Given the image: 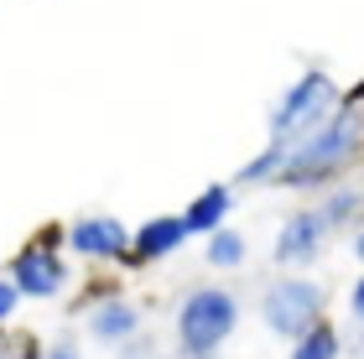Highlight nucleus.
Returning a JSON list of instances; mask_svg holds the SVG:
<instances>
[{
	"label": "nucleus",
	"mask_w": 364,
	"mask_h": 359,
	"mask_svg": "<svg viewBox=\"0 0 364 359\" xmlns=\"http://www.w3.org/2000/svg\"><path fill=\"white\" fill-rule=\"evenodd\" d=\"M364 151V105L338 100L333 115L318 130L296 136L287 146L266 141V151L250 156L235 172V188H291V193H323L338 183L343 167H354V156Z\"/></svg>",
	"instance_id": "1"
},
{
	"label": "nucleus",
	"mask_w": 364,
	"mask_h": 359,
	"mask_svg": "<svg viewBox=\"0 0 364 359\" xmlns=\"http://www.w3.org/2000/svg\"><path fill=\"white\" fill-rule=\"evenodd\" d=\"M240 318H245V302H240L235 286H219V282L193 286L188 297L177 302V318H172L177 359H219V349L235 338Z\"/></svg>",
	"instance_id": "2"
},
{
	"label": "nucleus",
	"mask_w": 364,
	"mask_h": 359,
	"mask_svg": "<svg viewBox=\"0 0 364 359\" xmlns=\"http://www.w3.org/2000/svg\"><path fill=\"white\" fill-rule=\"evenodd\" d=\"M260 323L281 338V344H291V338H302L318 318H328V291L323 282H312V276L302 271H281L276 282H266V291H260Z\"/></svg>",
	"instance_id": "3"
},
{
	"label": "nucleus",
	"mask_w": 364,
	"mask_h": 359,
	"mask_svg": "<svg viewBox=\"0 0 364 359\" xmlns=\"http://www.w3.org/2000/svg\"><path fill=\"white\" fill-rule=\"evenodd\" d=\"M333 105H338L333 78H328L323 68H307V73L276 100V109H271V141L287 146V141H296V136H307V130H318L328 115H333Z\"/></svg>",
	"instance_id": "4"
},
{
	"label": "nucleus",
	"mask_w": 364,
	"mask_h": 359,
	"mask_svg": "<svg viewBox=\"0 0 364 359\" xmlns=\"http://www.w3.org/2000/svg\"><path fill=\"white\" fill-rule=\"evenodd\" d=\"M6 276L16 282V291H21V297H31V302H53V297H63V291H68L73 266H68V255H63V250H47V245L31 240V245H21V250L11 255Z\"/></svg>",
	"instance_id": "5"
},
{
	"label": "nucleus",
	"mask_w": 364,
	"mask_h": 359,
	"mask_svg": "<svg viewBox=\"0 0 364 359\" xmlns=\"http://www.w3.org/2000/svg\"><path fill=\"white\" fill-rule=\"evenodd\" d=\"M63 250L89 260V266H130V230L114 214H84L68 224Z\"/></svg>",
	"instance_id": "6"
},
{
	"label": "nucleus",
	"mask_w": 364,
	"mask_h": 359,
	"mask_svg": "<svg viewBox=\"0 0 364 359\" xmlns=\"http://www.w3.org/2000/svg\"><path fill=\"white\" fill-rule=\"evenodd\" d=\"M328 219L318 214V203L312 208H296V214L281 219V230H276V245H271V260H276V271H307V266H318L323 250H328Z\"/></svg>",
	"instance_id": "7"
},
{
	"label": "nucleus",
	"mask_w": 364,
	"mask_h": 359,
	"mask_svg": "<svg viewBox=\"0 0 364 359\" xmlns=\"http://www.w3.org/2000/svg\"><path fill=\"white\" fill-rule=\"evenodd\" d=\"M141 323H146L141 302L120 297V291H105V297H94V302L84 307V328H89L94 344H105V349L125 344L130 333H141Z\"/></svg>",
	"instance_id": "8"
},
{
	"label": "nucleus",
	"mask_w": 364,
	"mask_h": 359,
	"mask_svg": "<svg viewBox=\"0 0 364 359\" xmlns=\"http://www.w3.org/2000/svg\"><path fill=\"white\" fill-rule=\"evenodd\" d=\"M188 224L182 214H156L146 219L141 230H130V266H156V260H172L182 245H188Z\"/></svg>",
	"instance_id": "9"
},
{
	"label": "nucleus",
	"mask_w": 364,
	"mask_h": 359,
	"mask_svg": "<svg viewBox=\"0 0 364 359\" xmlns=\"http://www.w3.org/2000/svg\"><path fill=\"white\" fill-rule=\"evenodd\" d=\"M229 214H235V183H213L193 193V203L182 208V224H188V235H213L219 224H229Z\"/></svg>",
	"instance_id": "10"
},
{
	"label": "nucleus",
	"mask_w": 364,
	"mask_h": 359,
	"mask_svg": "<svg viewBox=\"0 0 364 359\" xmlns=\"http://www.w3.org/2000/svg\"><path fill=\"white\" fill-rule=\"evenodd\" d=\"M203 260L213 271H245V260H250V240H245L235 224H219L213 235H203Z\"/></svg>",
	"instance_id": "11"
},
{
	"label": "nucleus",
	"mask_w": 364,
	"mask_h": 359,
	"mask_svg": "<svg viewBox=\"0 0 364 359\" xmlns=\"http://www.w3.org/2000/svg\"><path fill=\"white\" fill-rule=\"evenodd\" d=\"M318 214L328 219V230H349V224L364 214V188H323V198H318Z\"/></svg>",
	"instance_id": "12"
},
{
	"label": "nucleus",
	"mask_w": 364,
	"mask_h": 359,
	"mask_svg": "<svg viewBox=\"0 0 364 359\" xmlns=\"http://www.w3.org/2000/svg\"><path fill=\"white\" fill-rule=\"evenodd\" d=\"M291 359H343V333L328 318H318L302 338H291Z\"/></svg>",
	"instance_id": "13"
},
{
	"label": "nucleus",
	"mask_w": 364,
	"mask_h": 359,
	"mask_svg": "<svg viewBox=\"0 0 364 359\" xmlns=\"http://www.w3.org/2000/svg\"><path fill=\"white\" fill-rule=\"evenodd\" d=\"M42 344L37 338H26V333H0V359H37Z\"/></svg>",
	"instance_id": "14"
},
{
	"label": "nucleus",
	"mask_w": 364,
	"mask_h": 359,
	"mask_svg": "<svg viewBox=\"0 0 364 359\" xmlns=\"http://www.w3.org/2000/svg\"><path fill=\"white\" fill-rule=\"evenodd\" d=\"M151 354H156V344L146 333H130L125 344H114V359H151Z\"/></svg>",
	"instance_id": "15"
},
{
	"label": "nucleus",
	"mask_w": 364,
	"mask_h": 359,
	"mask_svg": "<svg viewBox=\"0 0 364 359\" xmlns=\"http://www.w3.org/2000/svg\"><path fill=\"white\" fill-rule=\"evenodd\" d=\"M21 302H26V297L16 291V282H11V276H0V328L16 318V307H21Z\"/></svg>",
	"instance_id": "16"
},
{
	"label": "nucleus",
	"mask_w": 364,
	"mask_h": 359,
	"mask_svg": "<svg viewBox=\"0 0 364 359\" xmlns=\"http://www.w3.org/2000/svg\"><path fill=\"white\" fill-rule=\"evenodd\" d=\"M37 359H84V354H78L73 338H53V344H42V354H37Z\"/></svg>",
	"instance_id": "17"
},
{
	"label": "nucleus",
	"mask_w": 364,
	"mask_h": 359,
	"mask_svg": "<svg viewBox=\"0 0 364 359\" xmlns=\"http://www.w3.org/2000/svg\"><path fill=\"white\" fill-rule=\"evenodd\" d=\"M349 318H354L359 328H364V271H359V282L349 286Z\"/></svg>",
	"instance_id": "18"
},
{
	"label": "nucleus",
	"mask_w": 364,
	"mask_h": 359,
	"mask_svg": "<svg viewBox=\"0 0 364 359\" xmlns=\"http://www.w3.org/2000/svg\"><path fill=\"white\" fill-rule=\"evenodd\" d=\"M63 235H68V224H47V230H37V245H47V250H63Z\"/></svg>",
	"instance_id": "19"
},
{
	"label": "nucleus",
	"mask_w": 364,
	"mask_h": 359,
	"mask_svg": "<svg viewBox=\"0 0 364 359\" xmlns=\"http://www.w3.org/2000/svg\"><path fill=\"white\" fill-rule=\"evenodd\" d=\"M354 260H359V271H364V230L354 235Z\"/></svg>",
	"instance_id": "20"
},
{
	"label": "nucleus",
	"mask_w": 364,
	"mask_h": 359,
	"mask_svg": "<svg viewBox=\"0 0 364 359\" xmlns=\"http://www.w3.org/2000/svg\"><path fill=\"white\" fill-rule=\"evenodd\" d=\"M151 359H177V354H151Z\"/></svg>",
	"instance_id": "21"
}]
</instances>
